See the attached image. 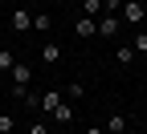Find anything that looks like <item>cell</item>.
<instances>
[{
  "label": "cell",
  "mask_w": 147,
  "mask_h": 134,
  "mask_svg": "<svg viewBox=\"0 0 147 134\" xmlns=\"http://www.w3.org/2000/svg\"><path fill=\"white\" fill-rule=\"evenodd\" d=\"M8 77H12V98H21V102H25V93H29V85H33V69L16 61V65L8 69Z\"/></svg>",
  "instance_id": "6da1fadb"
},
{
  "label": "cell",
  "mask_w": 147,
  "mask_h": 134,
  "mask_svg": "<svg viewBox=\"0 0 147 134\" xmlns=\"http://www.w3.org/2000/svg\"><path fill=\"white\" fill-rule=\"evenodd\" d=\"M123 25H143L147 21V4H143V0H123Z\"/></svg>",
  "instance_id": "7a4b0ae2"
},
{
  "label": "cell",
  "mask_w": 147,
  "mask_h": 134,
  "mask_svg": "<svg viewBox=\"0 0 147 134\" xmlns=\"http://www.w3.org/2000/svg\"><path fill=\"white\" fill-rule=\"evenodd\" d=\"M119 33H123V16H119V12H102V16H98V37L115 41Z\"/></svg>",
  "instance_id": "3957f363"
},
{
  "label": "cell",
  "mask_w": 147,
  "mask_h": 134,
  "mask_svg": "<svg viewBox=\"0 0 147 134\" xmlns=\"http://www.w3.org/2000/svg\"><path fill=\"white\" fill-rule=\"evenodd\" d=\"M61 102H65V93H61V89H45V93H37V110H41V114H53Z\"/></svg>",
  "instance_id": "277c9868"
},
{
  "label": "cell",
  "mask_w": 147,
  "mask_h": 134,
  "mask_svg": "<svg viewBox=\"0 0 147 134\" xmlns=\"http://www.w3.org/2000/svg\"><path fill=\"white\" fill-rule=\"evenodd\" d=\"M74 33H78L82 41H86V37H98V21H94V16H78V21H74Z\"/></svg>",
  "instance_id": "5b68a950"
},
{
  "label": "cell",
  "mask_w": 147,
  "mask_h": 134,
  "mask_svg": "<svg viewBox=\"0 0 147 134\" xmlns=\"http://www.w3.org/2000/svg\"><path fill=\"white\" fill-rule=\"evenodd\" d=\"M12 29H16V33H29V29H33V12H29V8H12Z\"/></svg>",
  "instance_id": "8992f818"
},
{
  "label": "cell",
  "mask_w": 147,
  "mask_h": 134,
  "mask_svg": "<svg viewBox=\"0 0 147 134\" xmlns=\"http://www.w3.org/2000/svg\"><path fill=\"white\" fill-rule=\"evenodd\" d=\"M57 61H61V45L57 41H45L41 45V65H57Z\"/></svg>",
  "instance_id": "52a82bcc"
},
{
  "label": "cell",
  "mask_w": 147,
  "mask_h": 134,
  "mask_svg": "<svg viewBox=\"0 0 147 134\" xmlns=\"http://www.w3.org/2000/svg\"><path fill=\"white\" fill-rule=\"evenodd\" d=\"M49 118H53V122H57V126H69V122H74V102L65 98V102H61L57 110H53V114H49Z\"/></svg>",
  "instance_id": "ba28073f"
},
{
  "label": "cell",
  "mask_w": 147,
  "mask_h": 134,
  "mask_svg": "<svg viewBox=\"0 0 147 134\" xmlns=\"http://www.w3.org/2000/svg\"><path fill=\"white\" fill-rule=\"evenodd\" d=\"M102 130H106V134H127V114H119V110H115V114L106 118V126H102Z\"/></svg>",
  "instance_id": "9c48e42d"
},
{
  "label": "cell",
  "mask_w": 147,
  "mask_h": 134,
  "mask_svg": "<svg viewBox=\"0 0 147 134\" xmlns=\"http://www.w3.org/2000/svg\"><path fill=\"white\" fill-rule=\"evenodd\" d=\"M53 29V16L49 12H33V33H49Z\"/></svg>",
  "instance_id": "30bf717a"
},
{
  "label": "cell",
  "mask_w": 147,
  "mask_h": 134,
  "mask_svg": "<svg viewBox=\"0 0 147 134\" xmlns=\"http://www.w3.org/2000/svg\"><path fill=\"white\" fill-rule=\"evenodd\" d=\"M131 61H135V49L131 45H119L115 49V65H131Z\"/></svg>",
  "instance_id": "8fae6325"
},
{
  "label": "cell",
  "mask_w": 147,
  "mask_h": 134,
  "mask_svg": "<svg viewBox=\"0 0 147 134\" xmlns=\"http://www.w3.org/2000/svg\"><path fill=\"white\" fill-rule=\"evenodd\" d=\"M82 16H102V0H82Z\"/></svg>",
  "instance_id": "7c38bea8"
},
{
  "label": "cell",
  "mask_w": 147,
  "mask_h": 134,
  "mask_svg": "<svg viewBox=\"0 0 147 134\" xmlns=\"http://www.w3.org/2000/svg\"><path fill=\"white\" fill-rule=\"evenodd\" d=\"M131 49H135V57H147V33H135L131 37Z\"/></svg>",
  "instance_id": "4fadbf2b"
},
{
  "label": "cell",
  "mask_w": 147,
  "mask_h": 134,
  "mask_svg": "<svg viewBox=\"0 0 147 134\" xmlns=\"http://www.w3.org/2000/svg\"><path fill=\"white\" fill-rule=\"evenodd\" d=\"M61 93H65V98H69V102H78V98H82V93H86V85H82V81H69V85H65Z\"/></svg>",
  "instance_id": "5bb4252c"
},
{
  "label": "cell",
  "mask_w": 147,
  "mask_h": 134,
  "mask_svg": "<svg viewBox=\"0 0 147 134\" xmlns=\"http://www.w3.org/2000/svg\"><path fill=\"white\" fill-rule=\"evenodd\" d=\"M12 65H16V57H12V53H8V49H0V73H8V69H12Z\"/></svg>",
  "instance_id": "9a60e30c"
},
{
  "label": "cell",
  "mask_w": 147,
  "mask_h": 134,
  "mask_svg": "<svg viewBox=\"0 0 147 134\" xmlns=\"http://www.w3.org/2000/svg\"><path fill=\"white\" fill-rule=\"evenodd\" d=\"M8 130H16V118H12V114H4V110H0V134H8Z\"/></svg>",
  "instance_id": "2e32d148"
},
{
  "label": "cell",
  "mask_w": 147,
  "mask_h": 134,
  "mask_svg": "<svg viewBox=\"0 0 147 134\" xmlns=\"http://www.w3.org/2000/svg\"><path fill=\"white\" fill-rule=\"evenodd\" d=\"M29 134H53V130H49V126H45V122H41V118H37V122H33V126H29Z\"/></svg>",
  "instance_id": "e0dca14e"
},
{
  "label": "cell",
  "mask_w": 147,
  "mask_h": 134,
  "mask_svg": "<svg viewBox=\"0 0 147 134\" xmlns=\"http://www.w3.org/2000/svg\"><path fill=\"white\" fill-rule=\"evenodd\" d=\"M86 134H106V130H102V126H90V130H86Z\"/></svg>",
  "instance_id": "ac0fdd59"
}]
</instances>
